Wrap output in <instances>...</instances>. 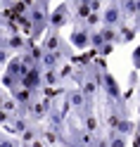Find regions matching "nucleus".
<instances>
[{"label": "nucleus", "instance_id": "nucleus-2", "mask_svg": "<svg viewBox=\"0 0 140 147\" xmlns=\"http://www.w3.org/2000/svg\"><path fill=\"white\" fill-rule=\"evenodd\" d=\"M62 100L71 107V114H76L78 119L83 116V109H86V105H88V97H86V93H83L81 88H69L67 93L62 95Z\"/></svg>", "mask_w": 140, "mask_h": 147}, {"label": "nucleus", "instance_id": "nucleus-22", "mask_svg": "<svg viewBox=\"0 0 140 147\" xmlns=\"http://www.w3.org/2000/svg\"><path fill=\"white\" fill-rule=\"evenodd\" d=\"M0 147H24V142H22V138L7 133V135L0 138Z\"/></svg>", "mask_w": 140, "mask_h": 147}, {"label": "nucleus", "instance_id": "nucleus-20", "mask_svg": "<svg viewBox=\"0 0 140 147\" xmlns=\"http://www.w3.org/2000/svg\"><path fill=\"white\" fill-rule=\"evenodd\" d=\"M105 43H107V40H105V36H102L100 29H90V48H93V50H100Z\"/></svg>", "mask_w": 140, "mask_h": 147}, {"label": "nucleus", "instance_id": "nucleus-1", "mask_svg": "<svg viewBox=\"0 0 140 147\" xmlns=\"http://www.w3.org/2000/svg\"><path fill=\"white\" fill-rule=\"evenodd\" d=\"M102 97L109 100V102H116V105H124V90H121L119 81L114 78V74L112 71H102Z\"/></svg>", "mask_w": 140, "mask_h": 147}, {"label": "nucleus", "instance_id": "nucleus-5", "mask_svg": "<svg viewBox=\"0 0 140 147\" xmlns=\"http://www.w3.org/2000/svg\"><path fill=\"white\" fill-rule=\"evenodd\" d=\"M124 22L119 0H105V10H102V26H119Z\"/></svg>", "mask_w": 140, "mask_h": 147}, {"label": "nucleus", "instance_id": "nucleus-26", "mask_svg": "<svg viewBox=\"0 0 140 147\" xmlns=\"http://www.w3.org/2000/svg\"><path fill=\"white\" fill-rule=\"evenodd\" d=\"M60 147H83L81 142H76V140H71V138H67V140H64Z\"/></svg>", "mask_w": 140, "mask_h": 147}, {"label": "nucleus", "instance_id": "nucleus-17", "mask_svg": "<svg viewBox=\"0 0 140 147\" xmlns=\"http://www.w3.org/2000/svg\"><path fill=\"white\" fill-rule=\"evenodd\" d=\"M107 142H109V147H126L128 138L121 135L119 131H107Z\"/></svg>", "mask_w": 140, "mask_h": 147}, {"label": "nucleus", "instance_id": "nucleus-7", "mask_svg": "<svg viewBox=\"0 0 140 147\" xmlns=\"http://www.w3.org/2000/svg\"><path fill=\"white\" fill-rule=\"evenodd\" d=\"M69 43H71L76 50H86V48H90V29H83V26L74 29V31L69 33Z\"/></svg>", "mask_w": 140, "mask_h": 147}, {"label": "nucleus", "instance_id": "nucleus-12", "mask_svg": "<svg viewBox=\"0 0 140 147\" xmlns=\"http://www.w3.org/2000/svg\"><path fill=\"white\" fill-rule=\"evenodd\" d=\"M119 7H121V14H124V22L126 19H135V14H138V0H119Z\"/></svg>", "mask_w": 140, "mask_h": 147}, {"label": "nucleus", "instance_id": "nucleus-14", "mask_svg": "<svg viewBox=\"0 0 140 147\" xmlns=\"http://www.w3.org/2000/svg\"><path fill=\"white\" fill-rule=\"evenodd\" d=\"M135 33H138L135 26H128L126 22H121V24H119V45H121V43H131V40L135 38Z\"/></svg>", "mask_w": 140, "mask_h": 147}, {"label": "nucleus", "instance_id": "nucleus-6", "mask_svg": "<svg viewBox=\"0 0 140 147\" xmlns=\"http://www.w3.org/2000/svg\"><path fill=\"white\" fill-rule=\"evenodd\" d=\"M22 86L41 95V90H43V86H45V83H43V67H41V64H33V67H31V71L22 78Z\"/></svg>", "mask_w": 140, "mask_h": 147}, {"label": "nucleus", "instance_id": "nucleus-28", "mask_svg": "<svg viewBox=\"0 0 140 147\" xmlns=\"http://www.w3.org/2000/svg\"><path fill=\"white\" fill-rule=\"evenodd\" d=\"M5 22V14H3V10H0V24H3Z\"/></svg>", "mask_w": 140, "mask_h": 147}, {"label": "nucleus", "instance_id": "nucleus-18", "mask_svg": "<svg viewBox=\"0 0 140 147\" xmlns=\"http://www.w3.org/2000/svg\"><path fill=\"white\" fill-rule=\"evenodd\" d=\"M81 26L83 29H100L102 26V12H90L86 19L81 22Z\"/></svg>", "mask_w": 140, "mask_h": 147}, {"label": "nucleus", "instance_id": "nucleus-19", "mask_svg": "<svg viewBox=\"0 0 140 147\" xmlns=\"http://www.w3.org/2000/svg\"><path fill=\"white\" fill-rule=\"evenodd\" d=\"M100 31H102V36H105L107 43L119 45V26H100Z\"/></svg>", "mask_w": 140, "mask_h": 147}, {"label": "nucleus", "instance_id": "nucleus-11", "mask_svg": "<svg viewBox=\"0 0 140 147\" xmlns=\"http://www.w3.org/2000/svg\"><path fill=\"white\" fill-rule=\"evenodd\" d=\"M41 135H43V123H31V126L26 128V131H24L19 138H22V142H24V145H29V142H33V140H38Z\"/></svg>", "mask_w": 140, "mask_h": 147}, {"label": "nucleus", "instance_id": "nucleus-8", "mask_svg": "<svg viewBox=\"0 0 140 147\" xmlns=\"http://www.w3.org/2000/svg\"><path fill=\"white\" fill-rule=\"evenodd\" d=\"M31 123H33V121H31L29 116H24V114H14V119L5 126V131L10 133V135H17V138H19V135H22V133H24Z\"/></svg>", "mask_w": 140, "mask_h": 147}, {"label": "nucleus", "instance_id": "nucleus-29", "mask_svg": "<svg viewBox=\"0 0 140 147\" xmlns=\"http://www.w3.org/2000/svg\"><path fill=\"white\" fill-rule=\"evenodd\" d=\"M0 138H3V126H0Z\"/></svg>", "mask_w": 140, "mask_h": 147}, {"label": "nucleus", "instance_id": "nucleus-25", "mask_svg": "<svg viewBox=\"0 0 140 147\" xmlns=\"http://www.w3.org/2000/svg\"><path fill=\"white\" fill-rule=\"evenodd\" d=\"M133 69H135V71L140 69V45L133 50Z\"/></svg>", "mask_w": 140, "mask_h": 147}, {"label": "nucleus", "instance_id": "nucleus-21", "mask_svg": "<svg viewBox=\"0 0 140 147\" xmlns=\"http://www.w3.org/2000/svg\"><path fill=\"white\" fill-rule=\"evenodd\" d=\"M57 74H60V81H62V83H64V81H69V78H74V67H71V62H69V59L62 62L60 69H57Z\"/></svg>", "mask_w": 140, "mask_h": 147}, {"label": "nucleus", "instance_id": "nucleus-15", "mask_svg": "<svg viewBox=\"0 0 140 147\" xmlns=\"http://www.w3.org/2000/svg\"><path fill=\"white\" fill-rule=\"evenodd\" d=\"M135 126H138V121H131L128 116H121V121H119V126H116V131H119L121 135H126V138H133Z\"/></svg>", "mask_w": 140, "mask_h": 147}, {"label": "nucleus", "instance_id": "nucleus-23", "mask_svg": "<svg viewBox=\"0 0 140 147\" xmlns=\"http://www.w3.org/2000/svg\"><path fill=\"white\" fill-rule=\"evenodd\" d=\"M112 50H114V43H105V45H102L100 50H95V52H97V57H109Z\"/></svg>", "mask_w": 140, "mask_h": 147}, {"label": "nucleus", "instance_id": "nucleus-27", "mask_svg": "<svg viewBox=\"0 0 140 147\" xmlns=\"http://www.w3.org/2000/svg\"><path fill=\"white\" fill-rule=\"evenodd\" d=\"M131 142H133V147H140V133H133V138H131Z\"/></svg>", "mask_w": 140, "mask_h": 147}, {"label": "nucleus", "instance_id": "nucleus-10", "mask_svg": "<svg viewBox=\"0 0 140 147\" xmlns=\"http://www.w3.org/2000/svg\"><path fill=\"white\" fill-rule=\"evenodd\" d=\"M62 62H67V59H64L57 50H45L43 59H41V67H43V69H60Z\"/></svg>", "mask_w": 140, "mask_h": 147}, {"label": "nucleus", "instance_id": "nucleus-16", "mask_svg": "<svg viewBox=\"0 0 140 147\" xmlns=\"http://www.w3.org/2000/svg\"><path fill=\"white\" fill-rule=\"evenodd\" d=\"M43 83L48 86V88H57V86H62L57 69H43Z\"/></svg>", "mask_w": 140, "mask_h": 147}, {"label": "nucleus", "instance_id": "nucleus-4", "mask_svg": "<svg viewBox=\"0 0 140 147\" xmlns=\"http://www.w3.org/2000/svg\"><path fill=\"white\" fill-rule=\"evenodd\" d=\"M69 19H74V7H71L69 0H64L57 10L50 12V26L52 29H64L69 24Z\"/></svg>", "mask_w": 140, "mask_h": 147}, {"label": "nucleus", "instance_id": "nucleus-13", "mask_svg": "<svg viewBox=\"0 0 140 147\" xmlns=\"http://www.w3.org/2000/svg\"><path fill=\"white\" fill-rule=\"evenodd\" d=\"M81 126L86 128V131H90V133H102V121L97 119V114L83 116V119H81Z\"/></svg>", "mask_w": 140, "mask_h": 147}, {"label": "nucleus", "instance_id": "nucleus-24", "mask_svg": "<svg viewBox=\"0 0 140 147\" xmlns=\"http://www.w3.org/2000/svg\"><path fill=\"white\" fill-rule=\"evenodd\" d=\"M12 119H14V114H10V112H5V109H0V126H7V123H10L12 121Z\"/></svg>", "mask_w": 140, "mask_h": 147}, {"label": "nucleus", "instance_id": "nucleus-9", "mask_svg": "<svg viewBox=\"0 0 140 147\" xmlns=\"http://www.w3.org/2000/svg\"><path fill=\"white\" fill-rule=\"evenodd\" d=\"M62 40H64V38L60 36V29H52V26H50V29L45 31L41 45H43L45 50H60V43H62Z\"/></svg>", "mask_w": 140, "mask_h": 147}, {"label": "nucleus", "instance_id": "nucleus-3", "mask_svg": "<svg viewBox=\"0 0 140 147\" xmlns=\"http://www.w3.org/2000/svg\"><path fill=\"white\" fill-rule=\"evenodd\" d=\"M52 105H55V100H50V97H38L36 102L29 107V119L33 123H43L45 119H48V114H50V109H52Z\"/></svg>", "mask_w": 140, "mask_h": 147}]
</instances>
